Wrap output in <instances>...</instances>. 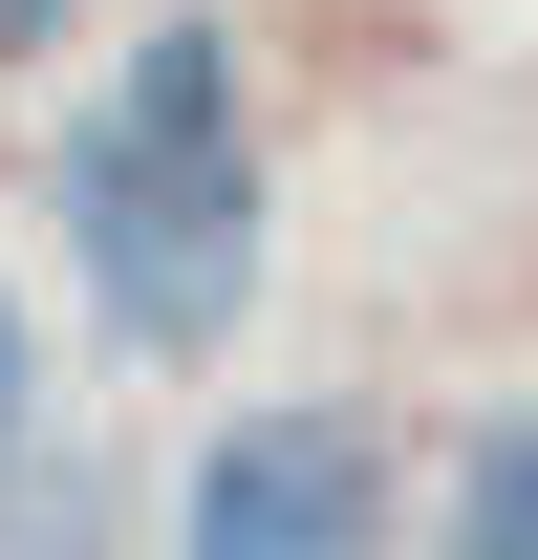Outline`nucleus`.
I'll return each mask as SVG.
<instances>
[{"label":"nucleus","mask_w":538,"mask_h":560,"mask_svg":"<svg viewBox=\"0 0 538 560\" xmlns=\"http://www.w3.org/2000/svg\"><path fill=\"white\" fill-rule=\"evenodd\" d=\"M44 215H66V280L130 366H215L259 324V86H237V22H130V66L66 108L44 151Z\"/></svg>","instance_id":"nucleus-1"},{"label":"nucleus","mask_w":538,"mask_h":560,"mask_svg":"<svg viewBox=\"0 0 538 560\" xmlns=\"http://www.w3.org/2000/svg\"><path fill=\"white\" fill-rule=\"evenodd\" d=\"M173 539L195 560H409V475L366 410H237L173 495Z\"/></svg>","instance_id":"nucleus-2"},{"label":"nucleus","mask_w":538,"mask_h":560,"mask_svg":"<svg viewBox=\"0 0 538 560\" xmlns=\"http://www.w3.org/2000/svg\"><path fill=\"white\" fill-rule=\"evenodd\" d=\"M431 560H538V388H517V410H473L453 495H431Z\"/></svg>","instance_id":"nucleus-3"},{"label":"nucleus","mask_w":538,"mask_h":560,"mask_svg":"<svg viewBox=\"0 0 538 560\" xmlns=\"http://www.w3.org/2000/svg\"><path fill=\"white\" fill-rule=\"evenodd\" d=\"M0 495H22V517H0V560H86V495H108V475H0Z\"/></svg>","instance_id":"nucleus-4"},{"label":"nucleus","mask_w":538,"mask_h":560,"mask_svg":"<svg viewBox=\"0 0 538 560\" xmlns=\"http://www.w3.org/2000/svg\"><path fill=\"white\" fill-rule=\"evenodd\" d=\"M66 22H86V0H0V44H66Z\"/></svg>","instance_id":"nucleus-5"},{"label":"nucleus","mask_w":538,"mask_h":560,"mask_svg":"<svg viewBox=\"0 0 538 560\" xmlns=\"http://www.w3.org/2000/svg\"><path fill=\"white\" fill-rule=\"evenodd\" d=\"M0 453H22V302H0Z\"/></svg>","instance_id":"nucleus-6"}]
</instances>
